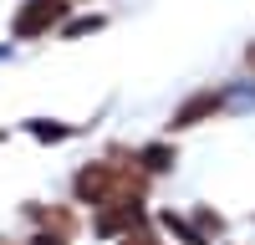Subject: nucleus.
Wrapping results in <instances>:
<instances>
[{
  "label": "nucleus",
  "mask_w": 255,
  "mask_h": 245,
  "mask_svg": "<svg viewBox=\"0 0 255 245\" xmlns=\"http://www.w3.org/2000/svg\"><path fill=\"white\" fill-rule=\"evenodd\" d=\"M245 61H250V67H255V46H250V51H245Z\"/></svg>",
  "instance_id": "10"
},
{
  "label": "nucleus",
  "mask_w": 255,
  "mask_h": 245,
  "mask_svg": "<svg viewBox=\"0 0 255 245\" xmlns=\"http://www.w3.org/2000/svg\"><path fill=\"white\" fill-rule=\"evenodd\" d=\"M67 5H72V0H26V5L15 10V20H10L15 41H31V36H41V31H51L56 20L67 15Z\"/></svg>",
  "instance_id": "3"
},
{
  "label": "nucleus",
  "mask_w": 255,
  "mask_h": 245,
  "mask_svg": "<svg viewBox=\"0 0 255 245\" xmlns=\"http://www.w3.org/2000/svg\"><path fill=\"white\" fill-rule=\"evenodd\" d=\"M26 128H31L41 143H61V138H72V128H67V122H51V118H36V122H26Z\"/></svg>",
  "instance_id": "6"
},
{
  "label": "nucleus",
  "mask_w": 255,
  "mask_h": 245,
  "mask_svg": "<svg viewBox=\"0 0 255 245\" xmlns=\"http://www.w3.org/2000/svg\"><path fill=\"white\" fill-rule=\"evenodd\" d=\"M138 158H143V174H168L174 169V148H168V143H148Z\"/></svg>",
  "instance_id": "5"
},
{
  "label": "nucleus",
  "mask_w": 255,
  "mask_h": 245,
  "mask_svg": "<svg viewBox=\"0 0 255 245\" xmlns=\"http://www.w3.org/2000/svg\"><path fill=\"white\" fill-rule=\"evenodd\" d=\"M87 31H102V15H82V20L67 26V36H87Z\"/></svg>",
  "instance_id": "7"
},
{
  "label": "nucleus",
  "mask_w": 255,
  "mask_h": 245,
  "mask_svg": "<svg viewBox=\"0 0 255 245\" xmlns=\"http://www.w3.org/2000/svg\"><path fill=\"white\" fill-rule=\"evenodd\" d=\"M143 225H148V210H143L138 194H118V199H108V204L97 210V235H102V240L133 235V230H143Z\"/></svg>",
  "instance_id": "1"
},
{
  "label": "nucleus",
  "mask_w": 255,
  "mask_h": 245,
  "mask_svg": "<svg viewBox=\"0 0 255 245\" xmlns=\"http://www.w3.org/2000/svg\"><path fill=\"white\" fill-rule=\"evenodd\" d=\"M118 245H163V240H158V235H148V230H133V235H123Z\"/></svg>",
  "instance_id": "8"
},
{
  "label": "nucleus",
  "mask_w": 255,
  "mask_h": 245,
  "mask_svg": "<svg viewBox=\"0 0 255 245\" xmlns=\"http://www.w3.org/2000/svg\"><path fill=\"white\" fill-rule=\"evenodd\" d=\"M220 102H225L220 92H204V97H189L184 108L174 113V128H194V122H204L209 113H220Z\"/></svg>",
  "instance_id": "4"
},
{
  "label": "nucleus",
  "mask_w": 255,
  "mask_h": 245,
  "mask_svg": "<svg viewBox=\"0 0 255 245\" xmlns=\"http://www.w3.org/2000/svg\"><path fill=\"white\" fill-rule=\"evenodd\" d=\"M118 189H123L118 163H87V169H77V179H72V194L82 204H108V199H118Z\"/></svg>",
  "instance_id": "2"
},
{
  "label": "nucleus",
  "mask_w": 255,
  "mask_h": 245,
  "mask_svg": "<svg viewBox=\"0 0 255 245\" xmlns=\"http://www.w3.org/2000/svg\"><path fill=\"white\" fill-rule=\"evenodd\" d=\"M31 245H67V235H56V230H41Z\"/></svg>",
  "instance_id": "9"
}]
</instances>
